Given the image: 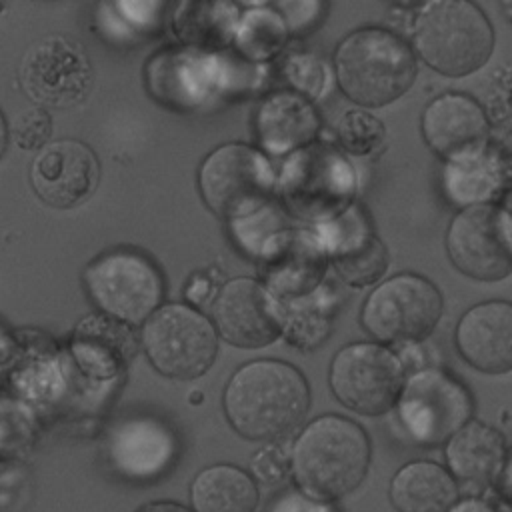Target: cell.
I'll return each mask as SVG.
<instances>
[{
  "label": "cell",
  "instance_id": "1",
  "mask_svg": "<svg viewBox=\"0 0 512 512\" xmlns=\"http://www.w3.org/2000/svg\"><path fill=\"white\" fill-rule=\"evenodd\" d=\"M310 392L304 376L278 360H256L242 366L228 382L224 410L232 428L260 442H274L300 426L308 412Z\"/></svg>",
  "mask_w": 512,
  "mask_h": 512
},
{
  "label": "cell",
  "instance_id": "2",
  "mask_svg": "<svg viewBox=\"0 0 512 512\" xmlns=\"http://www.w3.org/2000/svg\"><path fill=\"white\" fill-rule=\"evenodd\" d=\"M370 464L366 432L342 416L310 422L292 450V472L304 494L336 500L360 486Z\"/></svg>",
  "mask_w": 512,
  "mask_h": 512
},
{
  "label": "cell",
  "instance_id": "3",
  "mask_svg": "<svg viewBox=\"0 0 512 512\" xmlns=\"http://www.w3.org/2000/svg\"><path fill=\"white\" fill-rule=\"evenodd\" d=\"M334 62L342 92L368 108L394 102L416 78L414 52L400 36L382 28H362L346 36Z\"/></svg>",
  "mask_w": 512,
  "mask_h": 512
},
{
  "label": "cell",
  "instance_id": "4",
  "mask_svg": "<svg viewBox=\"0 0 512 512\" xmlns=\"http://www.w3.org/2000/svg\"><path fill=\"white\" fill-rule=\"evenodd\" d=\"M418 56L444 76L480 70L494 48V30L480 6L464 0H434L420 8L412 28Z\"/></svg>",
  "mask_w": 512,
  "mask_h": 512
},
{
  "label": "cell",
  "instance_id": "5",
  "mask_svg": "<svg viewBox=\"0 0 512 512\" xmlns=\"http://www.w3.org/2000/svg\"><path fill=\"white\" fill-rule=\"evenodd\" d=\"M354 186L352 166L326 144H310L294 152L278 180L288 210L308 222L342 216L352 202Z\"/></svg>",
  "mask_w": 512,
  "mask_h": 512
},
{
  "label": "cell",
  "instance_id": "6",
  "mask_svg": "<svg viewBox=\"0 0 512 512\" xmlns=\"http://www.w3.org/2000/svg\"><path fill=\"white\" fill-rule=\"evenodd\" d=\"M204 202L222 218H246L268 204L276 178L270 162L254 148L226 144L200 166Z\"/></svg>",
  "mask_w": 512,
  "mask_h": 512
},
{
  "label": "cell",
  "instance_id": "7",
  "mask_svg": "<svg viewBox=\"0 0 512 512\" xmlns=\"http://www.w3.org/2000/svg\"><path fill=\"white\" fill-rule=\"evenodd\" d=\"M474 402L466 386L438 368L412 374L398 398V416L410 438L422 446L450 440L472 418Z\"/></svg>",
  "mask_w": 512,
  "mask_h": 512
},
{
  "label": "cell",
  "instance_id": "8",
  "mask_svg": "<svg viewBox=\"0 0 512 512\" xmlns=\"http://www.w3.org/2000/svg\"><path fill=\"white\" fill-rule=\"evenodd\" d=\"M142 340L152 366L176 380L202 376L218 350L214 326L200 312L182 304L156 310L144 326Z\"/></svg>",
  "mask_w": 512,
  "mask_h": 512
},
{
  "label": "cell",
  "instance_id": "9",
  "mask_svg": "<svg viewBox=\"0 0 512 512\" xmlns=\"http://www.w3.org/2000/svg\"><path fill=\"white\" fill-rule=\"evenodd\" d=\"M442 316V294L418 274L382 282L362 308L364 328L382 342H418L432 334Z\"/></svg>",
  "mask_w": 512,
  "mask_h": 512
},
{
  "label": "cell",
  "instance_id": "10",
  "mask_svg": "<svg viewBox=\"0 0 512 512\" xmlns=\"http://www.w3.org/2000/svg\"><path fill=\"white\" fill-rule=\"evenodd\" d=\"M20 86L42 108L78 106L92 90V66L84 46L62 34L40 38L22 58Z\"/></svg>",
  "mask_w": 512,
  "mask_h": 512
},
{
  "label": "cell",
  "instance_id": "11",
  "mask_svg": "<svg viewBox=\"0 0 512 512\" xmlns=\"http://www.w3.org/2000/svg\"><path fill=\"white\" fill-rule=\"evenodd\" d=\"M92 300L120 322H142L162 300V276L156 264L132 250H112L84 272Z\"/></svg>",
  "mask_w": 512,
  "mask_h": 512
},
{
  "label": "cell",
  "instance_id": "12",
  "mask_svg": "<svg viewBox=\"0 0 512 512\" xmlns=\"http://www.w3.org/2000/svg\"><path fill=\"white\" fill-rule=\"evenodd\" d=\"M446 250L454 268L480 282H498L512 274V216L494 204L460 210L446 232Z\"/></svg>",
  "mask_w": 512,
  "mask_h": 512
},
{
  "label": "cell",
  "instance_id": "13",
  "mask_svg": "<svg viewBox=\"0 0 512 512\" xmlns=\"http://www.w3.org/2000/svg\"><path fill=\"white\" fill-rule=\"evenodd\" d=\"M330 388L350 410L366 416L388 412L404 388L400 360L378 344L344 346L332 360Z\"/></svg>",
  "mask_w": 512,
  "mask_h": 512
},
{
  "label": "cell",
  "instance_id": "14",
  "mask_svg": "<svg viewBox=\"0 0 512 512\" xmlns=\"http://www.w3.org/2000/svg\"><path fill=\"white\" fill-rule=\"evenodd\" d=\"M214 324L238 348H262L284 330V310L270 288L252 278L230 280L212 304Z\"/></svg>",
  "mask_w": 512,
  "mask_h": 512
},
{
  "label": "cell",
  "instance_id": "15",
  "mask_svg": "<svg viewBox=\"0 0 512 512\" xmlns=\"http://www.w3.org/2000/svg\"><path fill=\"white\" fill-rule=\"evenodd\" d=\"M98 176L94 152L76 140L44 146L30 170L38 198L52 208H72L84 202L98 186Z\"/></svg>",
  "mask_w": 512,
  "mask_h": 512
},
{
  "label": "cell",
  "instance_id": "16",
  "mask_svg": "<svg viewBox=\"0 0 512 512\" xmlns=\"http://www.w3.org/2000/svg\"><path fill=\"white\" fill-rule=\"evenodd\" d=\"M426 144L446 162L484 150L490 120L484 106L468 94L446 92L434 98L422 114Z\"/></svg>",
  "mask_w": 512,
  "mask_h": 512
},
{
  "label": "cell",
  "instance_id": "17",
  "mask_svg": "<svg viewBox=\"0 0 512 512\" xmlns=\"http://www.w3.org/2000/svg\"><path fill=\"white\" fill-rule=\"evenodd\" d=\"M176 454L178 440L174 432L152 418L124 420L108 438L112 468L132 482L156 480L174 464Z\"/></svg>",
  "mask_w": 512,
  "mask_h": 512
},
{
  "label": "cell",
  "instance_id": "18",
  "mask_svg": "<svg viewBox=\"0 0 512 512\" xmlns=\"http://www.w3.org/2000/svg\"><path fill=\"white\" fill-rule=\"evenodd\" d=\"M326 246L304 230H282L260 250V272L272 292L298 296L314 290L326 268Z\"/></svg>",
  "mask_w": 512,
  "mask_h": 512
},
{
  "label": "cell",
  "instance_id": "19",
  "mask_svg": "<svg viewBox=\"0 0 512 512\" xmlns=\"http://www.w3.org/2000/svg\"><path fill=\"white\" fill-rule=\"evenodd\" d=\"M456 348L478 372L512 370V302L488 300L466 310L456 326Z\"/></svg>",
  "mask_w": 512,
  "mask_h": 512
},
{
  "label": "cell",
  "instance_id": "20",
  "mask_svg": "<svg viewBox=\"0 0 512 512\" xmlns=\"http://www.w3.org/2000/svg\"><path fill=\"white\" fill-rule=\"evenodd\" d=\"M324 246L336 272L352 286H368L386 272V246L356 208L330 222Z\"/></svg>",
  "mask_w": 512,
  "mask_h": 512
},
{
  "label": "cell",
  "instance_id": "21",
  "mask_svg": "<svg viewBox=\"0 0 512 512\" xmlns=\"http://www.w3.org/2000/svg\"><path fill=\"white\" fill-rule=\"evenodd\" d=\"M508 178L494 146L448 160L442 172V188L446 198L458 208L490 204L504 194Z\"/></svg>",
  "mask_w": 512,
  "mask_h": 512
},
{
  "label": "cell",
  "instance_id": "22",
  "mask_svg": "<svg viewBox=\"0 0 512 512\" xmlns=\"http://www.w3.org/2000/svg\"><path fill=\"white\" fill-rule=\"evenodd\" d=\"M446 462L458 480L488 484L496 480L504 468V438L496 428L470 420L448 440Z\"/></svg>",
  "mask_w": 512,
  "mask_h": 512
},
{
  "label": "cell",
  "instance_id": "23",
  "mask_svg": "<svg viewBox=\"0 0 512 512\" xmlns=\"http://www.w3.org/2000/svg\"><path fill=\"white\" fill-rule=\"evenodd\" d=\"M318 124L314 108L292 92L272 94L256 114L258 138L272 154H284L304 146L314 138Z\"/></svg>",
  "mask_w": 512,
  "mask_h": 512
},
{
  "label": "cell",
  "instance_id": "24",
  "mask_svg": "<svg viewBox=\"0 0 512 512\" xmlns=\"http://www.w3.org/2000/svg\"><path fill=\"white\" fill-rule=\"evenodd\" d=\"M456 496L454 478L426 460L402 466L390 484V500L398 512H450Z\"/></svg>",
  "mask_w": 512,
  "mask_h": 512
},
{
  "label": "cell",
  "instance_id": "25",
  "mask_svg": "<svg viewBox=\"0 0 512 512\" xmlns=\"http://www.w3.org/2000/svg\"><path fill=\"white\" fill-rule=\"evenodd\" d=\"M78 362L94 376H112L134 352L132 332L106 316H88L78 324L72 342Z\"/></svg>",
  "mask_w": 512,
  "mask_h": 512
},
{
  "label": "cell",
  "instance_id": "26",
  "mask_svg": "<svg viewBox=\"0 0 512 512\" xmlns=\"http://www.w3.org/2000/svg\"><path fill=\"white\" fill-rule=\"evenodd\" d=\"M196 512H254L258 488L250 474L230 464L204 468L190 488Z\"/></svg>",
  "mask_w": 512,
  "mask_h": 512
},
{
  "label": "cell",
  "instance_id": "27",
  "mask_svg": "<svg viewBox=\"0 0 512 512\" xmlns=\"http://www.w3.org/2000/svg\"><path fill=\"white\" fill-rule=\"evenodd\" d=\"M238 14L228 2H186L174 12V30L192 48L214 50L236 34Z\"/></svg>",
  "mask_w": 512,
  "mask_h": 512
},
{
  "label": "cell",
  "instance_id": "28",
  "mask_svg": "<svg viewBox=\"0 0 512 512\" xmlns=\"http://www.w3.org/2000/svg\"><path fill=\"white\" fill-rule=\"evenodd\" d=\"M238 42L242 50L254 58L270 56L284 42V26L276 14L266 10L252 12L238 28Z\"/></svg>",
  "mask_w": 512,
  "mask_h": 512
},
{
  "label": "cell",
  "instance_id": "29",
  "mask_svg": "<svg viewBox=\"0 0 512 512\" xmlns=\"http://www.w3.org/2000/svg\"><path fill=\"white\" fill-rule=\"evenodd\" d=\"M338 140L354 156H366L384 142V126L368 112L350 110L338 122Z\"/></svg>",
  "mask_w": 512,
  "mask_h": 512
},
{
  "label": "cell",
  "instance_id": "30",
  "mask_svg": "<svg viewBox=\"0 0 512 512\" xmlns=\"http://www.w3.org/2000/svg\"><path fill=\"white\" fill-rule=\"evenodd\" d=\"M482 106L492 126L512 134V64H502L492 72Z\"/></svg>",
  "mask_w": 512,
  "mask_h": 512
},
{
  "label": "cell",
  "instance_id": "31",
  "mask_svg": "<svg viewBox=\"0 0 512 512\" xmlns=\"http://www.w3.org/2000/svg\"><path fill=\"white\" fill-rule=\"evenodd\" d=\"M290 464L292 462L284 448H280L278 444H268L254 454L250 468L256 480H260L266 486H274L288 476Z\"/></svg>",
  "mask_w": 512,
  "mask_h": 512
},
{
  "label": "cell",
  "instance_id": "32",
  "mask_svg": "<svg viewBox=\"0 0 512 512\" xmlns=\"http://www.w3.org/2000/svg\"><path fill=\"white\" fill-rule=\"evenodd\" d=\"M50 116L42 108L24 110L14 122V138L20 148L32 150L42 146L50 136Z\"/></svg>",
  "mask_w": 512,
  "mask_h": 512
},
{
  "label": "cell",
  "instance_id": "33",
  "mask_svg": "<svg viewBox=\"0 0 512 512\" xmlns=\"http://www.w3.org/2000/svg\"><path fill=\"white\" fill-rule=\"evenodd\" d=\"M286 72L290 76V80L306 94L314 96L320 92L322 88V80H324V68L322 64L312 58V56H292L286 64Z\"/></svg>",
  "mask_w": 512,
  "mask_h": 512
},
{
  "label": "cell",
  "instance_id": "34",
  "mask_svg": "<svg viewBox=\"0 0 512 512\" xmlns=\"http://www.w3.org/2000/svg\"><path fill=\"white\" fill-rule=\"evenodd\" d=\"M270 512H338L332 504L312 498L300 490H284L280 492L272 504H270Z\"/></svg>",
  "mask_w": 512,
  "mask_h": 512
},
{
  "label": "cell",
  "instance_id": "35",
  "mask_svg": "<svg viewBox=\"0 0 512 512\" xmlns=\"http://www.w3.org/2000/svg\"><path fill=\"white\" fill-rule=\"evenodd\" d=\"M498 478H500V492H502L504 500L512 506V454L506 456L504 468H502Z\"/></svg>",
  "mask_w": 512,
  "mask_h": 512
},
{
  "label": "cell",
  "instance_id": "36",
  "mask_svg": "<svg viewBox=\"0 0 512 512\" xmlns=\"http://www.w3.org/2000/svg\"><path fill=\"white\" fill-rule=\"evenodd\" d=\"M498 154H500V160H502V166H504V172H506V178H508V184H512V134H508L500 146H496Z\"/></svg>",
  "mask_w": 512,
  "mask_h": 512
},
{
  "label": "cell",
  "instance_id": "37",
  "mask_svg": "<svg viewBox=\"0 0 512 512\" xmlns=\"http://www.w3.org/2000/svg\"><path fill=\"white\" fill-rule=\"evenodd\" d=\"M450 512H496L490 504L476 500V498H466L458 504H454V508Z\"/></svg>",
  "mask_w": 512,
  "mask_h": 512
},
{
  "label": "cell",
  "instance_id": "38",
  "mask_svg": "<svg viewBox=\"0 0 512 512\" xmlns=\"http://www.w3.org/2000/svg\"><path fill=\"white\" fill-rule=\"evenodd\" d=\"M208 292H210V284H208V280H206V278H202V276H198V278L190 284L188 298H192V300H196V302H202V300L208 296Z\"/></svg>",
  "mask_w": 512,
  "mask_h": 512
},
{
  "label": "cell",
  "instance_id": "39",
  "mask_svg": "<svg viewBox=\"0 0 512 512\" xmlns=\"http://www.w3.org/2000/svg\"><path fill=\"white\" fill-rule=\"evenodd\" d=\"M140 512H190V510L180 504H174V502H152V504L140 508Z\"/></svg>",
  "mask_w": 512,
  "mask_h": 512
},
{
  "label": "cell",
  "instance_id": "40",
  "mask_svg": "<svg viewBox=\"0 0 512 512\" xmlns=\"http://www.w3.org/2000/svg\"><path fill=\"white\" fill-rule=\"evenodd\" d=\"M504 210L512 216V190H508V192L504 194Z\"/></svg>",
  "mask_w": 512,
  "mask_h": 512
},
{
  "label": "cell",
  "instance_id": "41",
  "mask_svg": "<svg viewBox=\"0 0 512 512\" xmlns=\"http://www.w3.org/2000/svg\"><path fill=\"white\" fill-rule=\"evenodd\" d=\"M502 10L508 14V20L512 22V2H502Z\"/></svg>",
  "mask_w": 512,
  "mask_h": 512
}]
</instances>
